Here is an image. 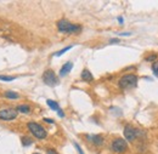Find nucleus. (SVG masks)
I'll list each match as a JSON object with an SVG mask.
<instances>
[{
    "instance_id": "1",
    "label": "nucleus",
    "mask_w": 158,
    "mask_h": 154,
    "mask_svg": "<svg viewBox=\"0 0 158 154\" xmlns=\"http://www.w3.org/2000/svg\"><path fill=\"white\" fill-rule=\"evenodd\" d=\"M27 127H28L29 132H31L35 138H38V140H44V138L48 137L46 130L40 124L35 123V122H29V123L27 124Z\"/></svg>"
},
{
    "instance_id": "2",
    "label": "nucleus",
    "mask_w": 158,
    "mask_h": 154,
    "mask_svg": "<svg viewBox=\"0 0 158 154\" xmlns=\"http://www.w3.org/2000/svg\"><path fill=\"white\" fill-rule=\"evenodd\" d=\"M57 29L62 33H79L82 31V26L73 24L67 20H60L57 22Z\"/></svg>"
},
{
    "instance_id": "3",
    "label": "nucleus",
    "mask_w": 158,
    "mask_h": 154,
    "mask_svg": "<svg viewBox=\"0 0 158 154\" xmlns=\"http://www.w3.org/2000/svg\"><path fill=\"white\" fill-rule=\"evenodd\" d=\"M136 84H137V77L133 73L123 75L118 81V86L121 89H130V88H134Z\"/></svg>"
},
{
    "instance_id": "4",
    "label": "nucleus",
    "mask_w": 158,
    "mask_h": 154,
    "mask_svg": "<svg viewBox=\"0 0 158 154\" xmlns=\"http://www.w3.org/2000/svg\"><path fill=\"white\" fill-rule=\"evenodd\" d=\"M43 81L49 86H55L59 84V78L52 69H46L43 73Z\"/></svg>"
},
{
    "instance_id": "5",
    "label": "nucleus",
    "mask_w": 158,
    "mask_h": 154,
    "mask_svg": "<svg viewBox=\"0 0 158 154\" xmlns=\"http://www.w3.org/2000/svg\"><path fill=\"white\" fill-rule=\"evenodd\" d=\"M17 115H18V112L16 111V108H6L0 111V120H4V122L13 120L17 118Z\"/></svg>"
},
{
    "instance_id": "6",
    "label": "nucleus",
    "mask_w": 158,
    "mask_h": 154,
    "mask_svg": "<svg viewBox=\"0 0 158 154\" xmlns=\"http://www.w3.org/2000/svg\"><path fill=\"white\" fill-rule=\"evenodd\" d=\"M111 148L116 153H123V152H125L128 149V143H126L125 140H123V138H116L112 142Z\"/></svg>"
},
{
    "instance_id": "7",
    "label": "nucleus",
    "mask_w": 158,
    "mask_h": 154,
    "mask_svg": "<svg viewBox=\"0 0 158 154\" xmlns=\"http://www.w3.org/2000/svg\"><path fill=\"white\" fill-rule=\"evenodd\" d=\"M139 131L136 130V129H134L131 125H126L125 127H124V137H125L126 141H134L137 136H139V133H137Z\"/></svg>"
},
{
    "instance_id": "8",
    "label": "nucleus",
    "mask_w": 158,
    "mask_h": 154,
    "mask_svg": "<svg viewBox=\"0 0 158 154\" xmlns=\"http://www.w3.org/2000/svg\"><path fill=\"white\" fill-rule=\"evenodd\" d=\"M88 140L91 141V143H94L95 146L100 147L105 143V138L101 135H93V136H88Z\"/></svg>"
},
{
    "instance_id": "9",
    "label": "nucleus",
    "mask_w": 158,
    "mask_h": 154,
    "mask_svg": "<svg viewBox=\"0 0 158 154\" xmlns=\"http://www.w3.org/2000/svg\"><path fill=\"white\" fill-rule=\"evenodd\" d=\"M72 68H73V63H72V62L64 63L63 67L61 68V70H60V77H66V75L72 70Z\"/></svg>"
},
{
    "instance_id": "10",
    "label": "nucleus",
    "mask_w": 158,
    "mask_h": 154,
    "mask_svg": "<svg viewBox=\"0 0 158 154\" xmlns=\"http://www.w3.org/2000/svg\"><path fill=\"white\" fill-rule=\"evenodd\" d=\"M16 111H17L18 113H22V114H28V113L31 112V107H29V104L21 103V104H18V106H17Z\"/></svg>"
},
{
    "instance_id": "11",
    "label": "nucleus",
    "mask_w": 158,
    "mask_h": 154,
    "mask_svg": "<svg viewBox=\"0 0 158 154\" xmlns=\"http://www.w3.org/2000/svg\"><path fill=\"white\" fill-rule=\"evenodd\" d=\"M80 77H82V79H83V80H85V81H89V83L94 80V77H93V74H91V73H90V70H88V69H84V70L82 72Z\"/></svg>"
},
{
    "instance_id": "12",
    "label": "nucleus",
    "mask_w": 158,
    "mask_h": 154,
    "mask_svg": "<svg viewBox=\"0 0 158 154\" xmlns=\"http://www.w3.org/2000/svg\"><path fill=\"white\" fill-rule=\"evenodd\" d=\"M46 104L52 109V111H55V112H59L61 108H60V106H59V103L56 102V101H52V100H48L46 101Z\"/></svg>"
},
{
    "instance_id": "13",
    "label": "nucleus",
    "mask_w": 158,
    "mask_h": 154,
    "mask_svg": "<svg viewBox=\"0 0 158 154\" xmlns=\"http://www.w3.org/2000/svg\"><path fill=\"white\" fill-rule=\"evenodd\" d=\"M4 96H5L6 98H10V100H17V98L20 97V95H18V93L13 92V91H5Z\"/></svg>"
},
{
    "instance_id": "14",
    "label": "nucleus",
    "mask_w": 158,
    "mask_h": 154,
    "mask_svg": "<svg viewBox=\"0 0 158 154\" xmlns=\"http://www.w3.org/2000/svg\"><path fill=\"white\" fill-rule=\"evenodd\" d=\"M72 47H73V45H71V46H67V47H64V49H62V50H60V51H57V52H56V54H55L54 56H56V57H60L61 55H63L64 52H67L68 50H71Z\"/></svg>"
},
{
    "instance_id": "15",
    "label": "nucleus",
    "mask_w": 158,
    "mask_h": 154,
    "mask_svg": "<svg viewBox=\"0 0 158 154\" xmlns=\"http://www.w3.org/2000/svg\"><path fill=\"white\" fill-rule=\"evenodd\" d=\"M32 143H33V141H32L31 138H28V137H22V145L23 146H31Z\"/></svg>"
},
{
    "instance_id": "16",
    "label": "nucleus",
    "mask_w": 158,
    "mask_h": 154,
    "mask_svg": "<svg viewBox=\"0 0 158 154\" xmlns=\"http://www.w3.org/2000/svg\"><path fill=\"white\" fill-rule=\"evenodd\" d=\"M15 79H16V77H4V75H0V80H2V81H12Z\"/></svg>"
},
{
    "instance_id": "17",
    "label": "nucleus",
    "mask_w": 158,
    "mask_h": 154,
    "mask_svg": "<svg viewBox=\"0 0 158 154\" xmlns=\"http://www.w3.org/2000/svg\"><path fill=\"white\" fill-rule=\"evenodd\" d=\"M152 72L155 73V75L158 78V62H155V63L152 64Z\"/></svg>"
},
{
    "instance_id": "18",
    "label": "nucleus",
    "mask_w": 158,
    "mask_h": 154,
    "mask_svg": "<svg viewBox=\"0 0 158 154\" xmlns=\"http://www.w3.org/2000/svg\"><path fill=\"white\" fill-rule=\"evenodd\" d=\"M157 58V54H151V55H148L147 57H146V61L151 62V61H155Z\"/></svg>"
},
{
    "instance_id": "19",
    "label": "nucleus",
    "mask_w": 158,
    "mask_h": 154,
    "mask_svg": "<svg viewBox=\"0 0 158 154\" xmlns=\"http://www.w3.org/2000/svg\"><path fill=\"white\" fill-rule=\"evenodd\" d=\"M74 147L77 148V151H78V153H79V154H84V152H83V149L80 148V146H79V145H78L77 142H74Z\"/></svg>"
},
{
    "instance_id": "20",
    "label": "nucleus",
    "mask_w": 158,
    "mask_h": 154,
    "mask_svg": "<svg viewBox=\"0 0 158 154\" xmlns=\"http://www.w3.org/2000/svg\"><path fill=\"white\" fill-rule=\"evenodd\" d=\"M46 153H48V154H59L56 151H55V149H52V148H49V149L46 151Z\"/></svg>"
},
{
    "instance_id": "21",
    "label": "nucleus",
    "mask_w": 158,
    "mask_h": 154,
    "mask_svg": "<svg viewBox=\"0 0 158 154\" xmlns=\"http://www.w3.org/2000/svg\"><path fill=\"white\" fill-rule=\"evenodd\" d=\"M44 122H45V123L54 124V120H52V119H48V118H44Z\"/></svg>"
},
{
    "instance_id": "22",
    "label": "nucleus",
    "mask_w": 158,
    "mask_h": 154,
    "mask_svg": "<svg viewBox=\"0 0 158 154\" xmlns=\"http://www.w3.org/2000/svg\"><path fill=\"white\" fill-rule=\"evenodd\" d=\"M110 43H111V44H114V43H119V39H111V40H110Z\"/></svg>"
},
{
    "instance_id": "23",
    "label": "nucleus",
    "mask_w": 158,
    "mask_h": 154,
    "mask_svg": "<svg viewBox=\"0 0 158 154\" xmlns=\"http://www.w3.org/2000/svg\"><path fill=\"white\" fill-rule=\"evenodd\" d=\"M118 22H119V23H123V18H122V17H119V18H118Z\"/></svg>"
},
{
    "instance_id": "24",
    "label": "nucleus",
    "mask_w": 158,
    "mask_h": 154,
    "mask_svg": "<svg viewBox=\"0 0 158 154\" xmlns=\"http://www.w3.org/2000/svg\"><path fill=\"white\" fill-rule=\"evenodd\" d=\"M33 154H40V153H38V152H37V153H33Z\"/></svg>"
}]
</instances>
